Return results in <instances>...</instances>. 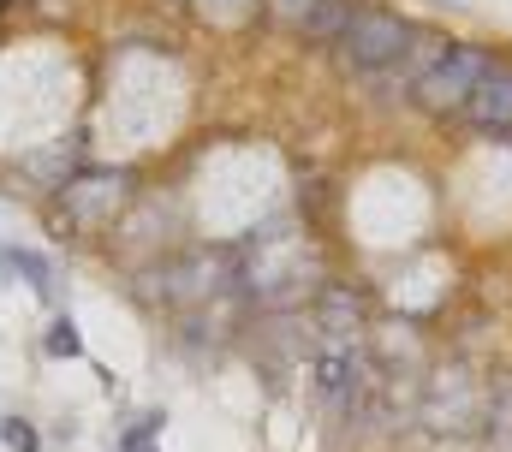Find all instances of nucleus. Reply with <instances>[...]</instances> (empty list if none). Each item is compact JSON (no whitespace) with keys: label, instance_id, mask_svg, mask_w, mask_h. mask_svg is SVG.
<instances>
[{"label":"nucleus","instance_id":"7","mask_svg":"<svg viewBox=\"0 0 512 452\" xmlns=\"http://www.w3.org/2000/svg\"><path fill=\"white\" fill-rule=\"evenodd\" d=\"M465 119L477 131H512V66H489V78L477 84Z\"/></svg>","mask_w":512,"mask_h":452},{"label":"nucleus","instance_id":"3","mask_svg":"<svg viewBox=\"0 0 512 452\" xmlns=\"http://www.w3.org/2000/svg\"><path fill=\"white\" fill-rule=\"evenodd\" d=\"M411 36H417V30H411L399 12H387V6H358L352 24H346V36H340L334 48H340V60H346L352 72H393L399 54L411 48Z\"/></svg>","mask_w":512,"mask_h":452},{"label":"nucleus","instance_id":"5","mask_svg":"<svg viewBox=\"0 0 512 452\" xmlns=\"http://www.w3.org/2000/svg\"><path fill=\"white\" fill-rule=\"evenodd\" d=\"M233 268V256L227 250H191V256H179V262H167V268H155V298H167V304H209L215 292H221V274Z\"/></svg>","mask_w":512,"mask_h":452},{"label":"nucleus","instance_id":"16","mask_svg":"<svg viewBox=\"0 0 512 452\" xmlns=\"http://www.w3.org/2000/svg\"><path fill=\"white\" fill-rule=\"evenodd\" d=\"M12 280V250H0V286Z\"/></svg>","mask_w":512,"mask_h":452},{"label":"nucleus","instance_id":"13","mask_svg":"<svg viewBox=\"0 0 512 452\" xmlns=\"http://www.w3.org/2000/svg\"><path fill=\"white\" fill-rule=\"evenodd\" d=\"M48 351H54V357H78V351H84V334H78L72 316H60V322L48 328Z\"/></svg>","mask_w":512,"mask_h":452},{"label":"nucleus","instance_id":"6","mask_svg":"<svg viewBox=\"0 0 512 452\" xmlns=\"http://www.w3.org/2000/svg\"><path fill=\"white\" fill-rule=\"evenodd\" d=\"M120 197H126V179H120V173H78V179L60 185V209H66V221L72 226L114 221Z\"/></svg>","mask_w":512,"mask_h":452},{"label":"nucleus","instance_id":"15","mask_svg":"<svg viewBox=\"0 0 512 452\" xmlns=\"http://www.w3.org/2000/svg\"><path fill=\"white\" fill-rule=\"evenodd\" d=\"M0 441L18 452H42V441H36V429L24 423V417H12V423H0Z\"/></svg>","mask_w":512,"mask_h":452},{"label":"nucleus","instance_id":"17","mask_svg":"<svg viewBox=\"0 0 512 452\" xmlns=\"http://www.w3.org/2000/svg\"><path fill=\"white\" fill-rule=\"evenodd\" d=\"M120 452H155V447H120Z\"/></svg>","mask_w":512,"mask_h":452},{"label":"nucleus","instance_id":"4","mask_svg":"<svg viewBox=\"0 0 512 452\" xmlns=\"http://www.w3.org/2000/svg\"><path fill=\"white\" fill-rule=\"evenodd\" d=\"M489 66H495V60H489L483 48L453 42V48H447V54H441L423 78H417V90H411V96H417V108L435 113V119L465 113V108H471V96H477V84L489 78Z\"/></svg>","mask_w":512,"mask_h":452},{"label":"nucleus","instance_id":"9","mask_svg":"<svg viewBox=\"0 0 512 452\" xmlns=\"http://www.w3.org/2000/svg\"><path fill=\"white\" fill-rule=\"evenodd\" d=\"M483 435H489L495 452H512V375L489 381V423H483Z\"/></svg>","mask_w":512,"mask_h":452},{"label":"nucleus","instance_id":"1","mask_svg":"<svg viewBox=\"0 0 512 452\" xmlns=\"http://www.w3.org/2000/svg\"><path fill=\"white\" fill-rule=\"evenodd\" d=\"M316 250L304 244V232H286V226H268L251 244V262L239 268L245 292L268 310H292L310 286H316Z\"/></svg>","mask_w":512,"mask_h":452},{"label":"nucleus","instance_id":"8","mask_svg":"<svg viewBox=\"0 0 512 452\" xmlns=\"http://www.w3.org/2000/svg\"><path fill=\"white\" fill-rule=\"evenodd\" d=\"M447 48H453V42H441L435 30H417V36H411V48H405V54H399V66H393V84H399V90H417V78H423Z\"/></svg>","mask_w":512,"mask_h":452},{"label":"nucleus","instance_id":"2","mask_svg":"<svg viewBox=\"0 0 512 452\" xmlns=\"http://www.w3.org/2000/svg\"><path fill=\"white\" fill-rule=\"evenodd\" d=\"M417 423L435 435H477L489 423V375L471 363H441L417 387Z\"/></svg>","mask_w":512,"mask_h":452},{"label":"nucleus","instance_id":"10","mask_svg":"<svg viewBox=\"0 0 512 452\" xmlns=\"http://www.w3.org/2000/svg\"><path fill=\"white\" fill-rule=\"evenodd\" d=\"M352 12H358L352 0H322V6H316V18L304 24V36H310V42H340V36H346V24H352Z\"/></svg>","mask_w":512,"mask_h":452},{"label":"nucleus","instance_id":"12","mask_svg":"<svg viewBox=\"0 0 512 452\" xmlns=\"http://www.w3.org/2000/svg\"><path fill=\"white\" fill-rule=\"evenodd\" d=\"M12 274H24V280L42 292V298H54V268H48L36 250H12Z\"/></svg>","mask_w":512,"mask_h":452},{"label":"nucleus","instance_id":"11","mask_svg":"<svg viewBox=\"0 0 512 452\" xmlns=\"http://www.w3.org/2000/svg\"><path fill=\"white\" fill-rule=\"evenodd\" d=\"M262 6H268V18H274L280 30H298V36H304V24L316 18L322 0H262Z\"/></svg>","mask_w":512,"mask_h":452},{"label":"nucleus","instance_id":"14","mask_svg":"<svg viewBox=\"0 0 512 452\" xmlns=\"http://www.w3.org/2000/svg\"><path fill=\"white\" fill-rule=\"evenodd\" d=\"M197 12L215 18V24H239V18H251L256 12V0H197Z\"/></svg>","mask_w":512,"mask_h":452}]
</instances>
